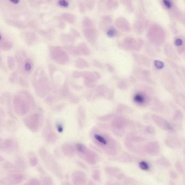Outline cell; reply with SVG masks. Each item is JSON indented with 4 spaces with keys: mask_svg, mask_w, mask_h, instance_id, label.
Wrapping results in <instances>:
<instances>
[{
    "mask_svg": "<svg viewBox=\"0 0 185 185\" xmlns=\"http://www.w3.org/2000/svg\"><path fill=\"white\" fill-rule=\"evenodd\" d=\"M90 136L92 142L108 155H117L121 151L120 144L106 132L95 128L91 130Z\"/></svg>",
    "mask_w": 185,
    "mask_h": 185,
    "instance_id": "6da1fadb",
    "label": "cell"
},
{
    "mask_svg": "<svg viewBox=\"0 0 185 185\" xmlns=\"http://www.w3.org/2000/svg\"><path fill=\"white\" fill-rule=\"evenodd\" d=\"M32 84L38 97L43 98L47 95L51 89L50 82L45 72L37 69L32 78Z\"/></svg>",
    "mask_w": 185,
    "mask_h": 185,
    "instance_id": "7a4b0ae2",
    "label": "cell"
},
{
    "mask_svg": "<svg viewBox=\"0 0 185 185\" xmlns=\"http://www.w3.org/2000/svg\"><path fill=\"white\" fill-rule=\"evenodd\" d=\"M34 102L32 96L26 91H22L13 100L15 112L20 116H24L30 110V104Z\"/></svg>",
    "mask_w": 185,
    "mask_h": 185,
    "instance_id": "3957f363",
    "label": "cell"
},
{
    "mask_svg": "<svg viewBox=\"0 0 185 185\" xmlns=\"http://www.w3.org/2000/svg\"><path fill=\"white\" fill-rule=\"evenodd\" d=\"M147 139L144 137L138 136L135 133H128L125 138L124 143L128 149L137 154H144V145L141 144L146 142Z\"/></svg>",
    "mask_w": 185,
    "mask_h": 185,
    "instance_id": "277c9868",
    "label": "cell"
},
{
    "mask_svg": "<svg viewBox=\"0 0 185 185\" xmlns=\"http://www.w3.org/2000/svg\"><path fill=\"white\" fill-rule=\"evenodd\" d=\"M15 59L18 64L20 72L24 74H29L33 69V61L29 57L24 50H19L15 53Z\"/></svg>",
    "mask_w": 185,
    "mask_h": 185,
    "instance_id": "5b68a950",
    "label": "cell"
},
{
    "mask_svg": "<svg viewBox=\"0 0 185 185\" xmlns=\"http://www.w3.org/2000/svg\"><path fill=\"white\" fill-rule=\"evenodd\" d=\"M74 147L75 151L79 157L86 162V163L93 165L99 162L100 160L99 155L84 144L78 143L75 144Z\"/></svg>",
    "mask_w": 185,
    "mask_h": 185,
    "instance_id": "8992f818",
    "label": "cell"
},
{
    "mask_svg": "<svg viewBox=\"0 0 185 185\" xmlns=\"http://www.w3.org/2000/svg\"><path fill=\"white\" fill-rule=\"evenodd\" d=\"M50 56L55 61L60 64H64L68 61L66 53L61 48L56 46H50Z\"/></svg>",
    "mask_w": 185,
    "mask_h": 185,
    "instance_id": "52a82bcc",
    "label": "cell"
},
{
    "mask_svg": "<svg viewBox=\"0 0 185 185\" xmlns=\"http://www.w3.org/2000/svg\"><path fill=\"white\" fill-rule=\"evenodd\" d=\"M127 123L125 120L122 118H117L112 121L111 124V129L115 135L122 138L124 135L125 129Z\"/></svg>",
    "mask_w": 185,
    "mask_h": 185,
    "instance_id": "ba28073f",
    "label": "cell"
},
{
    "mask_svg": "<svg viewBox=\"0 0 185 185\" xmlns=\"http://www.w3.org/2000/svg\"><path fill=\"white\" fill-rule=\"evenodd\" d=\"M160 151V144L157 141H149L144 144L143 152L151 156H157Z\"/></svg>",
    "mask_w": 185,
    "mask_h": 185,
    "instance_id": "9c48e42d",
    "label": "cell"
},
{
    "mask_svg": "<svg viewBox=\"0 0 185 185\" xmlns=\"http://www.w3.org/2000/svg\"><path fill=\"white\" fill-rule=\"evenodd\" d=\"M166 146L172 149H179L183 147L181 140L174 135H167L165 141Z\"/></svg>",
    "mask_w": 185,
    "mask_h": 185,
    "instance_id": "30bf717a",
    "label": "cell"
},
{
    "mask_svg": "<svg viewBox=\"0 0 185 185\" xmlns=\"http://www.w3.org/2000/svg\"><path fill=\"white\" fill-rule=\"evenodd\" d=\"M41 117L40 115L39 114L30 115L26 117L24 119V122L25 124L30 129H34L36 131V129H38L39 124L40 123Z\"/></svg>",
    "mask_w": 185,
    "mask_h": 185,
    "instance_id": "8fae6325",
    "label": "cell"
},
{
    "mask_svg": "<svg viewBox=\"0 0 185 185\" xmlns=\"http://www.w3.org/2000/svg\"><path fill=\"white\" fill-rule=\"evenodd\" d=\"M72 179L74 185H85L87 182L86 174L81 170L74 172Z\"/></svg>",
    "mask_w": 185,
    "mask_h": 185,
    "instance_id": "7c38bea8",
    "label": "cell"
},
{
    "mask_svg": "<svg viewBox=\"0 0 185 185\" xmlns=\"http://www.w3.org/2000/svg\"><path fill=\"white\" fill-rule=\"evenodd\" d=\"M153 119L156 124L161 128L165 131H172L173 128L172 125L168 123V121L156 115H153Z\"/></svg>",
    "mask_w": 185,
    "mask_h": 185,
    "instance_id": "4fadbf2b",
    "label": "cell"
},
{
    "mask_svg": "<svg viewBox=\"0 0 185 185\" xmlns=\"http://www.w3.org/2000/svg\"><path fill=\"white\" fill-rule=\"evenodd\" d=\"M12 46V43L10 40L4 38V37L0 32V49L3 51H7L9 50H11Z\"/></svg>",
    "mask_w": 185,
    "mask_h": 185,
    "instance_id": "5bb4252c",
    "label": "cell"
},
{
    "mask_svg": "<svg viewBox=\"0 0 185 185\" xmlns=\"http://www.w3.org/2000/svg\"><path fill=\"white\" fill-rule=\"evenodd\" d=\"M62 151L65 155L68 156H72L75 153V147H73L71 144L69 143L63 144Z\"/></svg>",
    "mask_w": 185,
    "mask_h": 185,
    "instance_id": "9a60e30c",
    "label": "cell"
},
{
    "mask_svg": "<svg viewBox=\"0 0 185 185\" xmlns=\"http://www.w3.org/2000/svg\"><path fill=\"white\" fill-rule=\"evenodd\" d=\"M119 161L123 163H130L133 161V159L131 155L127 152H123L116 159Z\"/></svg>",
    "mask_w": 185,
    "mask_h": 185,
    "instance_id": "2e32d148",
    "label": "cell"
},
{
    "mask_svg": "<svg viewBox=\"0 0 185 185\" xmlns=\"http://www.w3.org/2000/svg\"><path fill=\"white\" fill-rule=\"evenodd\" d=\"M104 170L107 174L113 177H116L121 172V170L119 168L114 167H106Z\"/></svg>",
    "mask_w": 185,
    "mask_h": 185,
    "instance_id": "e0dca14e",
    "label": "cell"
},
{
    "mask_svg": "<svg viewBox=\"0 0 185 185\" xmlns=\"http://www.w3.org/2000/svg\"><path fill=\"white\" fill-rule=\"evenodd\" d=\"M6 21L9 25L13 26V27H16L17 28H19V29H24L26 28V25L23 24L22 22H21L17 21L11 19H6Z\"/></svg>",
    "mask_w": 185,
    "mask_h": 185,
    "instance_id": "ac0fdd59",
    "label": "cell"
},
{
    "mask_svg": "<svg viewBox=\"0 0 185 185\" xmlns=\"http://www.w3.org/2000/svg\"><path fill=\"white\" fill-rule=\"evenodd\" d=\"M25 39L28 44H32L36 40V35L34 33L27 32L25 34Z\"/></svg>",
    "mask_w": 185,
    "mask_h": 185,
    "instance_id": "d6986e66",
    "label": "cell"
},
{
    "mask_svg": "<svg viewBox=\"0 0 185 185\" xmlns=\"http://www.w3.org/2000/svg\"><path fill=\"white\" fill-rule=\"evenodd\" d=\"M156 164H158L160 166L164 167H169L171 166L170 162L165 157H161L156 160Z\"/></svg>",
    "mask_w": 185,
    "mask_h": 185,
    "instance_id": "ffe728a7",
    "label": "cell"
},
{
    "mask_svg": "<svg viewBox=\"0 0 185 185\" xmlns=\"http://www.w3.org/2000/svg\"><path fill=\"white\" fill-rule=\"evenodd\" d=\"M92 178L95 181L99 182L101 180V173L98 169H95L92 172Z\"/></svg>",
    "mask_w": 185,
    "mask_h": 185,
    "instance_id": "44dd1931",
    "label": "cell"
},
{
    "mask_svg": "<svg viewBox=\"0 0 185 185\" xmlns=\"http://www.w3.org/2000/svg\"><path fill=\"white\" fill-rule=\"evenodd\" d=\"M7 64L10 70H13L15 68V61L12 56H8L7 57Z\"/></svg>",
    "mask_w": 185,
    "mask_h": 185,
    "instance_id": "7402d4cb",
    "label": "cell"
},
{
    "mask_svg": "<svg viewBox=\"0 0 185 185\" xmlns=\"http://www.w3.org/2000/svg\"><path fill=\"white\" fill-rule=\"evenodd\" d=\"M123 180L124 185H133L137 184V181L131 178H125Z\"/></svg>",
    "mask_w": 185,
    "mask_h": 185,
    "instance_id": "603a6c76",
    "label": "cell"
},
{
    "mask_svg": "<svg viewBox=\"0 0 185 185\" xmlns=\"http://www.w3.org/2000/svg\"><path fill=\"white\" fill-rule=\"evenodd\" d=\"M138 166L140 168L143 170H148L150 168V165L147 162L145 161H141L139 162Z\"/></svg>",
    "mask_w": 185,
    "mask_h": 185,
    "instance_id": "cb8c5ba5",
    "label": "cell"
},
{
    "mask_svg": "<svg viewBox=\"0 0 185 185\" xmlns=\"http://www.w3.org/2000/svg\"><path fill=\"white\" fill-rule=\"evenodd\" d=\"M175 167L178 172L180 173L181 174L184 173V171H185L184 168H183V165L180 162H176V163L175 164Z\"/></svg>",
    "mask_w": 185,
    "mask_h": 185,
    "instance_id": "d4e9b609",
    "label": "cell"
},
{
    "mask_svg": "<svg viewBox=\"0 0 185 185\" xmlns=\"http://www.w3.org/2000/svg\"><path fill=\"white\" fill-rule=\"evenodd\" d=\"M17 80V73L16 71L14 72L9 77V81L11 83H15Z\"/></svg>",
    "mask_w": 185,
    "mask_h": 185,
    "instance_id": "484cf974",
    "label": "cell"
},
{
    "mask_svg": "<svg viewBox=\"0 0 185 185\" xmlns=\"http://www.w3.org/2000/svg\"><path fill=\"white\" fill-rule=\"evenodd\" d=\"M145 131L147 133L150 135H154L155 133V130L151 126H148L145 128Z\"/></svg>",
    "mask_w": 185,
    "mask_h": 185,
    "instance_id": "4316f807",
    "label": "cell"
},
{
    "mask_svg": "<svg viewBox=\"0 0 185 185\" xmlns=\"http://www.w3.org/2000/svg\"><path fill=\"white\" fill-rule=\"evenodd\" d=\"M169 175H170V178L173 179H177L178 178V173L175 170H171V171H170Z\"/></svg>",
    "mask_w": 185,
    "mask_h": 185,
    "instance_id": "83f0119b",
    "label": "cell"
},
{
    "mask_svg": "<svg viewBox=\"0 0 185 185\" xmlns=\"http://www.w3.org/2000/svg\"><path fill=\"white\" fill-rule=\"evenodd\" d=\"M182 119V115L180 113H176L175 114L174 117V120L176 122H179Z\"/></svg>",
    "mask_w": 185,
    "mask_h": 185,
    "instance_id": "f1b7e54d",
    "label": "cell"
},
{
    "mask_svg": "<svg viewBox=\"0 0 185 185\" xmlns=\"http://www.w3.org/2000/svg\"><path fill=\"white\" fill-rule=\"evenodd\" d=\"M126 178L125 177V175L123 173H120L116 177V179L118 180H123L124 179H125Z\"/></svg>",
    "mask_w": 185,
    "mask_h": 185,
    "instance_id": "f546056e",
    "label": "cell"
},
{
    "mask_svg": "<svg viewBox=\"0 0 185 185\" xmlns=\"http://www.w3.org/2000/svg\"><path fill=\"white\" fill-rule=\"evenodd\" d=\"M58 3L59 5H61V6L66 7L68 6V3L65 1H59L58 2Z\"/></svg>",
    "mask_w": 185,
    "mask_h": 185,
    "instance_id": "4dcf8cb0",
    "label": "cell"
},
{
    "mask_svg": "<svg viewBox=\"0 0 185 185\" xmlns=\"http://www.w3.org/2000/svg\"><path fill=\"white\" fill-rule=\"evenodd\" d=\"M87 185H97L96 183L92 181H88V183H87Z\"/></svg>",
    "mask_w": 185,
    "mask_h": 185,
    "instance_id": "1f68e13d",
    "label": "cell"
},
{
    "mask_svg": "<svg viewBox=\"0 0 185 185\" xmlns=\"http://www.w3.org/2000/svg\"><path fill=\"white\" fill-rule=\"evenodd\" d=\"M170 185H177V184H176V183H174V182H173V181H170Z\"/></svg>",
    "mask_w": 185,
    "mask_h": 185,
    "instance_id": "d6a6232c",
    "label": "cell"
},
{
    "mask_svg": "<svg viewBox=\"0 0 185 185\" xmlns=\"http://www.w3.org/2000/svg\"><path fill=\"white\" fill-rule=\"evenodd\" d=\"M106 185H112V184H111V183H110V182H108L107 183H106Z\"/></svg>",
    "mask_w": 185,
    "mask_h": 185,
    "instance_id": "836d02e7",
    "label": "cell"
},
{
    "mask_svg": "<svg viewBox=\"0 0 185 185\" xmlns=\"http://www.w3.org/2000/svg\"><path fill=\"white\" fill-rule=\"evenodd\" d=\"M62 185H71L70 183H63Z\"/></svg>",
    "mask_w": 185,
    "mask_h": 185,
    "instance_id": "e575fe53",
    "label": "cell"
},
{
    "mask_svg": "<svg viewBox=\"0 0 185 185\" xmlns=\"http://www.w3.org/2000/svg\"><path fill=\"white\" fill-rule=\"evenodd\" d=\"M2 61V58L0 56V63Z\"/></svg>",
    "mask_w": 185,
    "mask_h": 185,
    "instance_id": "d590c367",
    "label": "cell"
}]
</instances>
